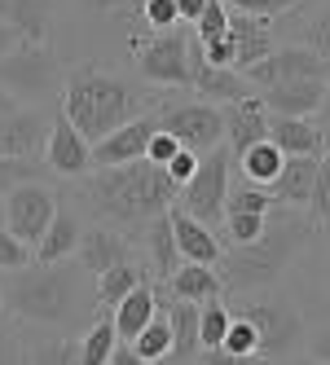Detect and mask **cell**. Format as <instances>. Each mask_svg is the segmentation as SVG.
I'll list each match as a JSON object with an SVG mask.
<instances>
[{"mask_svg": "<svg viewBox=\"0 0 330 365\" xmlns=\"http://www.w3.org/2000/svg\"><path fill=\"white\" fill-rule=\"evenodd\" d=\"M110 365H150V361H141V356H137V352H133L128 344H119V348H115V361H110Z\"/></svg>", "mask_w": 330, "mask_h": 365, "instance_id": "52", "label": "cell"}, {"mask_svg": "<svg viewBox=\"0 0 330 365\" xmlns=\"http://www.w3.org/2000/svg\"><path fill=\"white\" fill-rule=\"evenodd\" d=\"M225 115V145H230V154L238 159V154H247L251 145L269 141V106L260 101V93H251L242 101H234V106H220Z\"/></svg>", "mask_w": 330, "mask_h": 365, "instance_id": "16", "label": "cell"}, {"mask_svg": "<svg viewBox=\"0 0 330 365\" xmlns=\"http://www.w3.org/2000/svg\"><path fill=\"white\" fill-rule=\"evenodd\" d=\"M198 163H202V159H198L194 150H181V154H176V159H172L163 172H167V180H172L176 190H185L190 180H194V172H198Z\"/></svg>", "mask_w": 330, "mask_h": 365, "instance_id": "45", "label": "cell"}, {"mask_svg": "<svg viewBox=\"0 0 330 365\" xmlns=\"http://www.w3.org/2000/svg\"><path fill=\"white\" fill-rule=\"evenodd\" d=\"M313 216L309 212H291V207H273L264 216V233L251 247H225L220 255V282H225V295H260L273 291L282 273L299 259V251L313 242Z\"/></svg>", "mask_w": 330, "mask_h": 365, "instance_id": "2", "label": "cell"}, {"mask_svg": "<svg viewBox=\"0 0 330 365\" xmlns=\"http://www.w3.org/2000/svg\"><path fill=\"white\" fill-rule=\"evenodd\" d=\"M194 40L198 44H212V40H220V36H230V9L220 5V0H207V9H202V18L194 22Z\"/></svg>", "mask_w": 330, "mask_h": 365, "instance_id": "38", "label": "cell"}, {"mask_svg": "<svg viewBox=\"0 0 330 365\" xmlns=\"http://www.w3.org/2000/svg\"><path fill=\"white\" fill-rule=\"evenodd\" d=\"M167 220H172V233H176V251H181V264H207V269L220 264L225 242H220V233H216V229H207L202 220H194L190 212H181V207H172Z\"/></svg>", "mask_w": 330, "mask_h": 365, "instance_id": "17", "label": "cell"}, {"mask_svg": "<svg viewBox=\"0 0 330 365\" xmlns=\"http://www.w3.org/2000/svg\"><path fill=\"white\" fill-rule=\"evenodd\" d=\"M291 44H304V48H313V53L330 66V0L317 9V14H309V22L299 27V40H291Z\"/></svg>", "mask_w": 330, "mask_h": 365, "instance_id": "37", "label": "cell"}, {"mask_svg": "<svg viewBox=\"0 0 330 365\" xmlns=\"http://www.w3.org/2000/svg\"><path fill=\"white\" fill-rule=\"evenodd\" d=\"M84 269L66 259V264H31L5 273V312H14V322L22 326H75L84 312L97 304V295H88L84 286Z\"/></svg>", "mask_w": 330, "mask_h": 365, "instance_id": "4", "label": "cell"}, {"mask_svg": "<svg viewBox=\"0 0 330 365\" xmlns=\"http://www.w3.org/2000/svg\"><path fill=\"white\" fill-rule=\"evenodd\" d=\"M44 159H0V198L22 190V185H36L44 180Z\"/></svg>", "mask_w": 330, "mask_h": 365, "instance_id": "35", "label": "cell"}, {"mask_svg": "<svg viewBox=\"0 0 330 365\" xmlns=\"http://www.w3.org/2000/svg\"><path fill=\"white\" fill-rule=\"evenodd\" d=\"M58 207H62V198H58L53 185H44V180H36V185H22V190L5 194V229L36 251V242L44 238V229L53 225Z\"/></svg>", "mask_w": 330, "mask_h": 365, "instance_id": "10", "label": "cell"}, {"mask_svg": "<svg viewBox=\"0 0 330 365\" xmlns=\"http://www.w3.org/2000/svg\"><path fill=\"white\" fill-rule=\"evenodd\" d=\"M291 5H299V0H291Z\"/></svg>", "mask_w": 330, "mask_h": 365, "instance_id": "57", "label": "cell"}, {"mask_svg": "<svg viewBox=\"0 0 330 365\" xmlns=\"http://www.w3.org/2000/svg\"><path fill=\"white\" fill-rule=\"evenodd\" d=\"M190 88H198L202 101H220V106H234V101H242V97L256 93L238 71H220V66L202 62V44H198V58H194V84Z\"/></svg>", "mask_w": 330, "mask_h": 365, "instance_id": "25", "label": "cell"}, {"mask_svg": "<svg viewBox=\"0 0 330 365\" xmlns=\"http://www.w3.org/2000/svg\"><path fill=\"white\" fill-rule=\"evenodd\" d=\"M27 365H80V339H40L27 344Z\"/></svg>", "mask_w": 330, "mask_h": 365, "instance_id": "33", "label": "cell"}, {"mask_svg": "<svg viewBox=\"0 0 330 365\" xmlns=\"http://www.w3.org/2000/svg\"><path fill=\"white\" fill-rule=\"evenodd\" d=\"M0 88H5L18 106H40V101H62L66 88V71L53 44H36V40H22L18 48H9L0 58Z\"/></svg>", "mask_w": 330, "mask_h": 365, "instance_id": "6", "label": "cell"}, {"mask_svg": "<svg viewBox=\"0 0 330 365\" xmlns=\"http://www.w3.org/2000/svg\"><path fill=\"white\" fill-rule=\"evenodd\" d=\"M317 163L321 159H287L277 180L269 185L277 207H291V212H309L313 202V185H317Z\"/></svg>", "mask_w": 330, "mask_h": 365, "instance_id": "23", "label": "cell"}, {"mask_svg": "<svg viewBox=\"0 0 330 365\" xmlns=\"http://www.w3.org/2000/svg\"><path fill=\"white\" fill-rule=\"evenodd\" d=\"M141 282H150L145 259H128V264H119V269H110V273H101V277H97V308L115 312L123 299L137 291Z\"/></svg>", "mask_w": 330, "mask_h": 365, "instance_id": "28", "label": "cell"}, {"mask_svg": "<svg viewBox=\"0 0 330 365\" xmlns=\"http://www.w3.org/2000/svg\"><path fill=\"white\" fill-rule=\"evenodd\" d=\"M230 322H234V312L225 299H212V304H202L198 312V339H202V352H216L225 344V334H230Z\"/></svg>", "mask_w": 330, "mask_h": 365, "instance_id": "32", "label": "cell"}, {"mask_svg": "<svg viewBox=\"0 0 330 365\" xmlns=\"http://www.w3.org/2000/svg\"><path fill=\"white\" fill-rule=\"evenodd\" d=\"M230 14H247V18H264V22H273V18H282V14H291L295 5L291 0H220Z\"/></svg>", "mask_w": 330, "mask_h": 365, "instance_id": "42", "label": "cell"}, {"mask_svg": "<svg viewBox=\"0 0 330 365\" xmlns=\"http://www.w3.org/2000/svg\"><path fill=\"white\" fill-rule=\"evenodd\" d=\"M18 44H22V36L9 27V22H0V58H5L9 48H18Z\"/></svg>", "mask_w": 330, "mask_h": 365, "instance_id": "50", "label": "cell"}, {"mask_svg": "<svg viewBox=\"0 0 330 365\" xmlns=\"http://www.w3.org/2000/svg\"><path fill=\"white\" fill-rule=\"evenodd\" d=\"M128 348H133L141 361H150V365H163V361L172 356V322H167V308H159V317L150 322Z\"/></svg>", "mask_w": 330, "mask_h": 365, "instance_id": "31", "label": "cell"}, {"mask_svg": "<svg viewBox=\"0 0 330 365\" xmlns=\"http://www.w3.org/2000/svg\"><path fill=\"white\" fill-rule=\"evenodd\" d=\"M155 133H159V115L155 110L141 115V119H133V123H123V128H115L110 137H101L93 145V172H101V168H123V163L145 159V150H150V141H155Z\"/></svg>", "mask_w": 330, "mask_h": 365, "instance_id": "14", "label": "cell"}, {"mask_svg": "<svg viewBox=\"0 0 330 365\" xmlns=\"http://www.w3.org/2000/svg\"><path fill=\"white\" fill-rule=\"evenodd\" d=\"M176 190L167 172L155 168L150 159H137V163H123V168H101V172H88L75 180V212H88L93 225H110V229H123V233H137L167 216L176 207Z\"/></svg>", "mask_w": 330, "mask_h": 365, "instance_id": "1", "label": "cell"}, {"mask_svg": "<svg viewBox=\"0 0 330 365\" xmlns=\"http://www.w3.org/2000/svg\"><path fill=\"white\" fill-rule=\"evenodd\" d=\"M44 168L62 180H80L93 172V141H84V133L62 110L53 115V128H48L44 141Z\"/></svg>", "mask_w": 330, "mask_h": 365, "instance_id": "13", "label": "cell"}, {"mask_svg": "<svg viewBox=\"0 0 330 365\" xmlns=\"http://www.w3.org/2000/svg\"><path fill=\"white\" fill-rule=\"evenodd\" d=\"M309 356L321 361V365H330V326H317L309 334Z\"/></svg>", "mask_w": 330, "mask_h": 365, "instance_id": "47", "label": "cell"}, {"mask_svg": "<svg viewBox=\"0 0 330 365\" xmlns=\"http://www.w3.org/2000/svg\"><path fill=\"white\" fill-rule=\"evenodd\" d=\"M141 22H145V31H172V27H181L176 0H141Z\"/></svg>", "mask_w": 330, "mask_h": 365, "instance_id": "41", "label": "cell"}, {"mask_svg": "<svg viewBox=\"0 0 330 365\" xmlns=\"http://www.w3.org/2000/svg\"><path fill=\"white\" fill-rule=\"evenodd\" d=\"M0 22L36 44H53V27H58V0H0Z\"/></svg>", "mask_w": 330, "mask_h": 365, "instance_id": "19", "label": "cell"}, {"mask_svg": "<svg viewBox=\"0 0 330 365\" xmlns=\"http://www.w3.org/2000/svg\"><path fill=\"white\" fill-rule=\"evenodd\" d=\"M230 172H234V154H230V145H216L212 154H202V163H198L194 180H190L181 194H176V207H181V212H190L194 220H202L207 229L220 233V225H225V202H230V190H234Z\"/></svg>", "mask_w": 330, "mask_h": 365, "instance_id": "8", "label": "cell"}, {"mask_svg": "<svg viewBox=\"0 0 330 365\" xmlns=\"http://www.w3.org/2000/svg\"><path fill=\"white\" fill-rule=\"evenodd\" d=\"M133 53H137V71L145 84H155V88H190L194 84L198 40L190 27L133 36Z\"/></svg>", "mask_w": 330, "mask_h": 365, "instance_id": "7", "label": "cell"}, {"mask_svg": "<svg viewBox=\"0 0 330 365\" xmlns=\"http://www.w3.org/2000/svg\"><path fill=\"white\" fill-rule=\"evenodd\" d=\"M230 36H234V48H238V62L234 71L247 75L251 66H260L269 53H273V22L264 18H247V14H230Z\"/></svg>", "mask_w": 330, "mask_h": 365, "instance_id": "21", "label": "cell"}, {"mask_svg": "<svg viewBox=\"0 0 330 365\" xmlns=\"http://www.w3.org/2000/svg\"><path fill=\"white\" fill-rule=\"evenodd\" d=\"M14 110H18V101H14V97H9L5 88H0V123H5V119H9Z\"/></svg>", "mask_w": 330, "mask_h": 365, "instance_id": "53", "label": "cell"}, {"mask_svg": "<svg viewBox=\"0 0 330 365\" xmlns=\"http://www.w3.org/2000/svg\"><path fill=\"white\" fill-rule=\"evenodd\" d=\"M80 238H84V216L75 212L71 202H62L53 225H48L44 238L36 242V264H66V259H75Z\"/></svg>", "mask_w": 330, "mask_h": 365, "instance_id": "20", "label": "cell"}, {"mask_svg": "<svg viewBox=\"0 0 330 365\" xmlns=\"http://www.w3.org/2000/svg\"><path fill=\"white\" fill-rule=\"evenodd\" d=\"M0 317H5V291H0Z\"/></svg>", "mask_w": 330, "mask_h": 365, "instance_id": "55", "label": "cell"}, {"mask_svg": "<svg viewBox=\"0 0 330 365\" xmlns=\"http://www.w3.org/2000/svg\"><path fill=\"white\" fill-rule=\"evenodd\" d=\"M75 9L84 18H123V14L141 18V0H75Z\"/></svg>", "mask_w": 330, "mask_h": 365, "instance_id": "44", "label": "cell"}, {"mask_svg": "<svg viewBox=\"0 0 330 365\" xmlns=\"http://www.w3.org/2000/svg\"><path fill=\"white\" fill-rule=\"evenodd\" d=\"M273 194L269 190H260V185H247V180H242V185H234L230 190V202H225V216H269L273 212Z\"/></svg>", "mask_w": 330, "mask_h": 365, "instance_id": "36", "label": "cell"}, {"mask_svg": "<svg viewBox=\"0 0 330 365\" xmlns=\"http://www.w3.org/2000/svg\"><path fill=\"white\" fill-rule=\"evenodd\" d=\"M155 115H159L163 133H172L181 141V150H194L198 159L212 154L216 145H225V115H220V106H212L202 97L198 101H159Z\"/></svg>", "mask_w": 330, "mask_h": 365, "instance_id": "9", "label": "cell"}, {"mask_svg": "<svg viewBox=\"0 0 330 365\" xmlns=\"http://www.w3.org/2000/svg\"><path fill=\"white\" fill-rule=\"evenodd\" d=\"M242 80L256 93H264L273 84H291V80H330V66L313 53V48H304V44H277L260 66H251L242 75Z\"/></svg>", "mask_w": 330, "mask_h": 365, "instance_id": "11", "label": "cell"}, {"mask_svg": "<svg viewBox=\"0 0 330 365\" xmlns=\"http://www.w3.org/2000/svg\"><path fill=\"white\" fill-rule=\"evenodd\" d=\"M238 317H247L260 334V361L273 365V361H291L295 352L309 348V322L291 295L282 291H260V295H238Z\"/></svg>", "mask_w": 330, "mask_h": 365, "instance_id": "5", "label": "cell"}, {"mask_svg": "<svg viewBox=\"0 0 330 365\" xmlns=\"http://www.w3.org/2000/svg\"><path fill=\"white\" fill-rule=\"evenodd\" d=\"M238 172H242V180L247 185H260V190H269L273 180H277V172H282V150H277L273 141H260V145H251L247 154H238Z\"/></svg>", "mask_w": 330, "mask_h": 365, "instance_id": "29", "label": "cell"}, {"mask_svg": "<svg viewBox=\"0 0 330 365\" xmlns=\"http://www.w3.org/2000/svg\"><path fill=\"white\" fill-rule=\"evenodd\" d=\"M295 365H321V361H313V356H309V361H295Z\"/></svg>", "mask_w": 330, "mask_h": 365, "instance_id": "56", "label": "cell"}, {"mask_svg": "<svg viewBox=\"0 0 330 365\" xmlns=\"http://www.w3.org/2000/svg\"><path fill=\"white\" fill-rule=\"evenodd\" d=\"M321 97H326V80H291V84H273L260 93L269 115L277 119H317Z\"/></svg>", "mask_w": 330, "mask_h": 365, "instance_id": "18", "label": "cell"}, {"mask_svg": "<svg viewBox=\"0 0 330 365\" xmlns=\"http://www.w3.org/2000/svg\"><path fill=\"white\" fill-rule=\"evenodd\" d=\"M167 291H172V299H181V304H212V299H225V282H220V273L216 269H207V264H181L167 282Z\"/></svg>", "mask_w": 330, "mask_h": 365, "instance_id": "27", "label": "cell"}, {"mask_svg": "<svg viewBox=\"0 0 330 365\" xmlns=\"http://www.w3.org/2000/svg\"><path fill=\"white\" fill-rule=\"evenodd\" d=\"M0 365H27V339L14 317H0Z\"/></svg>", "mask_w": 330, "mask_h": 365, "instance_id": "39", "label": "cell"}, {"mask_svg": "<svg viewBox=\"0 0 330 365\" xmlns=\"http://www.w3.org/2000/svg\"><path fill=\"white\" fill-rule=\"evenodd\" d=\"M128 259H145L141 255V242L123 229H110V225H84V238H80V251H75V264H80L88 277H101Z\"/></svg>", "mask_w": 330, "mask_h": 365, "instance_id": "12", "label": "cell"}, {"mask_svg": "<svg viewBox=\"0 0 330 365\" xmlns=\"http://www.w3.org/2000/svg\"><path fill=\"white\" fill-rule=\"evenodd\" d=\"M220 352H230V356H238V361L264 365V361H260V334H256V326H251L247 317H238V312H234V322H230V334H225Z\"/></svg>", "mask_w": 330, "mask_h": 365, "instance_id": "34", "label": "cell"}, {"mask_svg": "<svg viewBox=\"0 0 330 365\" xmlns=\"http://www.w3.org/2000/svg\"><path fill=\"white\" fill-rule=\"evenodd\" d=\"M31 264H36V251L22 238H14L9 229H0V273H18V269H31Z\"/></svg>", "mask_w": 330, "mask_h": 365, "instance_id": "40", "label": "cell"}, {"mask_svg": "<svg viewBox=\"0 0 330 365\" xmlns=\"http://www.w3.org/2000/svg\"><path fill=\"white\" fill-rule=\"evenodd\" d=\"M159 317V291H155V282H141L137 291L123 299L115 312H110V322H115V334H119V344H133V339Z\"/></svg>", "mask_w": 330, "mask_h": 365, "instance_id": "26", "label": "cell"}, {"mask_svg": "<svg viewBox=\"0 0 330 365\" xmlns=\"http://www.w3.org/2000/svg\"><path fill=\"white\" fill-rule=\"evenodd\" d=\"M309 216H313V225H330V154H321V163H317V185H313Z\"/></svg>", "mask_w": 330, "mask_h": 365, "instance_id": "43", "label": "cell"}, {"mask_svg": "<svg viewBox=\"0 0 330 365\" xmlns=\"http://www.w3.org/2000/svg\"><path fill=\"white\" fill-rule=\"evenodd\" d=\"M159 101L155 93L137 88L133 80L97 66V62H80L66 71V88H62V115L84 133V141H101L110 137L115 128L133 123L141 115H150Z\"/></svg>", "mask_w": 330, "mask_h": 365, "instance_id": "3", "label": "cell"}, {"mask_svg": "<svg viewBox=\"0 0 330 365\" xmlns=\"http://www.w3.org/2000/svg\"><path fill=\"white\" fill-rule=\"evenodd\" d=\"M202 9H207V0H176V14H181V27H185V22L194 27V22L202 18Z\"/></svg>", "mask_w": 330, "mask_h": 365, "instance_id": "48", "label": "cell"}, {"mask_svg": "<svg viewBox=\"0 0 330 365\" xmlns=\"http://www.w3.org/2000/svg\"><path fill=\"white\" fill-rule=\"evenodd\" d=\"M317 128H321V137L330 141V80H326V97H321V110H317V119H313Z\"/></svg>", "mask_w": 330, "mask_h": 365, "instance_id": "49", "label": "cell"}, {"mask_svg": "<svg viewBox=\"0 0 330 365\" xmlns=\"http://www.w3.org/2000/svg\"><path fill=\"white\" fill-rule=\"evenodd\" d=\"M176 154H181V141H176L172 133H163V128H159L155 141H150V150H145V159L155 163V168H167V163L176 159Z\"/></svg>", "mask_w": 330, "mask_h": 365, "instance_id": "46", "label": "cell"}, {"mask_svg": "<svg viewBox=\"0 0 330 365\" xmlns=\"http://www.w3.org/2000/svg\"><path fill=\"white\" fill-rule=\"evenodd\" d=\"M115 348H119V334H115L110 312H97L88 322V330L80 334V365H110Z\"/></svg>", "mask_w": 330, "mask_h": 365, "instance_id": "30", "label": "cell"}, {"mask_svg": "<svg viewBox=\"0 0 330 365\" xmlns=\"http://www.w3.org/2000/svg\"><path fill=\"white\" fill-rule=\"evenodd\" d=\"M0 229H5V198H0Z\"/></svg>", "mask_w": 330, "mask_h": 365, "instance_id": "54", "label": "cell"}, {"mask_svg": "<svg viewBox=\"0 0 330 365\" xmlns=\"http://www.w3.org/2000/svg\"><path fill=\"white\" fill-rule=\"evenodd\" d=\"M269 141L282 150V159H321L326 137L313 119H269Z\"/></svg>", "mask_w": 330, "mask_h": 365, "instance_id": "22", "label": "cell"}, {"mask_svg": "<svg viewBox=\"0 0 330 365\" xmlns=\"http://www.w3.org/2000/svg\"><path fill=\"white\" fill-rule=\"evenodd\" d=\"M321 299L330 308V233H326V255H321Z\"/></svg>", "mask_w": 330, "mask_h": 365, "instance_id": "51", "label": "cell"}, {"mask_svg": "<svg viewBox=\"0 0 330 365\" xmlns=\"http://www.w3.org/2000/svg\"><path fill=\"white\" fill-rule=\"evenodd\" d=\"M137 242H141V255H145L150 277L167 282L176 269H181V251H176V233H172V220H167V216L150 220V225L137 233Z\"/></svg>", "mask_w": 330, "mask_h": 365, "instance_id": "24", "label": "cell"}, {"mask_svg": "<svg viewBox=\"0 0 330 365\" xmlns=\"http://www.w3.org/2000/svg\"><path fill=\"white\" fill-rule=\"evenodd\" d=\"M48 128H53V119L44 106H18L0 123V159H44Z\"/></svg>", "mask_w": 330, "mask_h": 365, "instance_id": "15", "label": "cell"}]
</instances>
